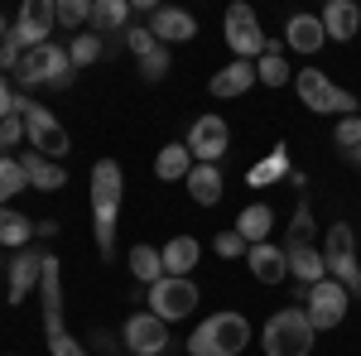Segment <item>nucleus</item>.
Wrapping results in <instances>:
<instances>
[{"mask_svg": "<svg viewBox=\"0 0 361 356\" xmlns=\"http://www.w3.org/2000/svg\"><path fill=\"white\" fill-rule=\"evenodd\" d=\"M116 212H121V164L102 159L92 168V231L102 260H116Z\"/></svg>", "mask_w": 361, "mask_h": 356, "instance_id": "1", "label": "nucleus"}, {"mask_svg": "<svg viewBox=\"0 0 361 356\" xmlns=\"http://www.w3.org/2000/svg\"><path fill=\"white\" fill-rule=\"evenodd\" d=\"M39 299H44V337L54 356H87V347L68 332L63 323V279H58V260L44 255V279H39Z\"/></svg>", "mask_w": 361, "mask_h": 356, "instance_id": "2", "label": "nucleus"}, {"mask_svg": "<svg viewBox=\"0 0 361 356\" xmlns=\"http://www.w3.org/2000/svg\"><path fill=\"white\" fill-rule=\"evenodd\" d=\"M246 342H250V318L222 308L188 337V356H236V352H246Z\"/></svg>", "mask_w": 361, "mask_h": 356, "instance_id": "3", "label": "nucleus"}, {"mask_svg": "<svg viewBox=\"0 0 361 356\" xmlns=\"http://www.w3.org/2000/svg\"><path fill=\"white\" fill-rule=\"evenodd\" d=\"M15 116L25 121V135L29 145L44 154V159H54V164H63V154H73V140H68V130L58 125V116L49 106H39L34 97H25V92H15Z\"/></svg>", "mask_w": 361, "mask_h": 356, "instance_id": "4", "label": "nucleus"}, {"mask_svg": "<svg viewBox=\"0 0 361 356\" xmlns=\"http://www.w3.org/2000/svg\"><path fill=\"white\" fill-rule=\"evenodd\" d=\"M260 347H265V356H308V347H313L308 313L304 308H279L260 332Z\"/></svg>", "mask_w": 361, "mask_h": 356, "instance_id": "5", "label": "nucleus"}, {"mask_svg": "<svg viewBox=\"0 0 361 356\" xmlns=\"http://www.w3.org/2000/svg\"><path fill=\"white\" fill-rule=\"evenodd\" d=\"M323 265L347 294H361V260H357V231L347 221H333L323 236Z\"/></svg>", "mask_w": 361, "mask_h": 356, "instance_id": "6", "label": "nucleus"}, {"mask_svg": "<svg viewBox=\"0 0 361 356\" xmlns=\"http://www.w3.org/2000/svg\"><path fill=\"white\" fill-rule=\"evenodd\" d=\"M15 78H20V87H68L73 82V58H68L63 44L49 39L44 49H29V54L20 58Z\"/></svg>", "mask_w": 361, "mask_h": 356, "instance_id": "7", "label": "nucleus"}, {"mask_svg": "<svg viewBox=\"0 0 361 356\" xmlns=\"http://www.w3.org/2000/svg\"><path fill=\"white\" fill-rule=\"evenodd\" d=\"M294 82H299V97H304L308 111H318V116H357L361 111V97L352 92H342L333 78H323L318 68H304V73H294Z\"/></svg>", "mask_w": 361, "mask_h": 356, "instance_id": "8", "label": "nucleus"}, {"mask_svg": "<svg viewBox=\"0 0 361 356\" xmlns=\"http://www.w3.org/2000/svg\"><path fill=\"white\" fill-rule=\"evenodd\" d=\"M226 44H231V54L241 58V63H260L265 58L270 39H265V29H260L250 5H231L226 10Z\"/></svg>", "mask_w": 361, "mask_h": 356, "instance_id": "9", "label": "nucleus"}, {"mask_svg": "<svg viewBox=\"0 0 361 356\" xmlns=\"http://www.w3.org/2000/svg\"><path fill=\"white\" fill-rule=\"evenodd\" d=\"M193 308H197V284L193 279H173V274H164L159 284H149V313H154V318L183 323Z\"/></svg>", "mask_w": 361, "mask_h": 356, "instance_id": "10", "label": "nucleus"}, {"mask_svg": "<svg viewBox=\"0 0 361 356\" xmlns=\"http://www.w3.org/2000/svg\"><path fill=\"white\" fill-rule=\"evenodd\" d=\"M347 289L337 284L333 274L328 279H318V284H308V294H304V303H308V323H313V332H333L342 318H347Z\"/></svg>", "mask_w": 361, "mask_h": 356, "instance_id": "11", "label": "nucleus"}, {"mask_svg": "<svg viewBox=\"0 0 361 356\" xmlns=\"http://www.w3.org/2000/svg\"><path fill=\"white\" fill-rule=\"evenodd\" d=\"M183 145H188L193 164H222L226 145H231V125H226L222 116H197Z\"/></svg>", "mask_w": 361, "mask_h": 356, "instance_id": "12", "label": "nucleus"}, {"mask_svg": "<svg viewBox=\"0 0 361 356\" xmlns=\"http://www.w3.org/2000/svg\"><path fill=\"white\" fill-rule=\"evenodd\" d=\"M121 342H126V352H135V356H159L169 347V323L154 318V313H130L126 328H121Z\"/></svg>", "mask_w": 361, "mask_h": 356, "instance_id": "13", "label": "nucleus"}, {"mask_svg": "<svg viewBox=\"0 0 361 356\" xmlns=\"http://www.w3.org/2000/svg\"><path fill=\"white\" fill-rule=\"evenodd\" d=\"M5 279H10V303H25L34 289H39V279H44V250H15V260H10V270H5Z\"/></svg>", "mask_w": 361, "mask_h": 356, "instance_id": "14", "label": "nucleus"}, {"mask_svg": "<svg viewBox=\"0 0 361 356\" xmlns=\"http://www.w3.org/2000/svg\"><path fill=\"white\" fill-rule=\"evenodd\" d=\"M149 34L159 39V44H188V39H197V20L188 15V10H169V5H159L154 15H149Z\"/></svg>", "mask_w": 361, "mask_h": 356, "instance_id": "15", "label": "nucleus"}, {"mask_svg": "<svg viewBox=\"0 0 361 356\" xmlns=\"http://www.w3.org/2000/svg\"><path fill=\"white\" fill-rule=\"evenodd\" d=\"M284 44L294 49V54H318L323 44H328V29L318 15H289V25H284Z\"/></svg>", "mask_w": 361, "mask_h": 356, "instance_id": "16", "label": "nucleus"}, {"mask_svg": "<svg viewBox=\"0 0 361 356\" xmlns=\"http://www.w3.org/2000/svg\"><path fill=\"white\" fill-rule=\"evenodd\" d=\"M246 270L260 279V284H279L284 274H289V260H284V246H270V241H260V246L246 250Z\"/></svg>", "mask_w": 361, "mask_h": 356, "instance_id": "17", "label": "nucleus"}, {"mask_svg": "<svg viewBox=\"0 0 361 356\" xmlns=\"http://www.w3.org/2000/svg\"><path fill=\"white\" fill-rule=\"evenodd\" d=\"M250 87H255V63H241V58H231L217 78H207V92L222 97V102L226 97H246Z\"/></svg>", "mask_w": 361, "mask_h": 356, "instance_id": "18", "label": "nucleus"}, {"mask_svg": "<svg viewBox=\"0 0 361 356\" xmlns=\"http://www.w3.org/2000/svg\"><path fill=\"white\" fill-rule=\"evenodd\" d=\"M183 183H188V197H193L197 207H217V202H222V188H226L217 164H193V173H188Z\"/></svg>", "mask_w": 361, "mask_h": 356, "instance_id": "19", "label": "nucleus"}, {"mask_svg": "<svg viewBox=\"0 0 361 356\" xmlns=\"http://www.w3.org/2000/svg\"><path fill=\"white\" fill-rule=\"evenodd\" d=\"M20 168H25V178H29V188H39V192H54L68 183V168L54 164V159H44L39 149L34 154H20Z\"/></svg>", "mask_w": 361, "mask_h": 356, "instance_id": "20", "label": "nucleus"}, {"mask_svg": "<svg viewBox=\"0 0 361 356\" xmlns=\"http://www.w3.org/2000/svg\"><path fill=\"white\" fill-rule=\"evenodd\" d=\"M270 231H275V207H270V202H250V207H241V217H236V236H241L246 246H260Z\"/></svg>", "mask_w": 361, "mask_h": 356, "instance_id": "21", "label": "nucleus"}, {"mask_svg": "<svg viewBox=\"0 0 361 356\" xmlns=\"http://www.w3.org/2000/svg\"><path fill=\"white\" fill-rule=\"evenodd\" d=\"M318 20L328 29V39H352L361 29V5H352V0H328Z\"/></svg>", "mask_w": 361, "mask_h": 356, "instance_id": "22", "label": "nucleus"}, {"mask_svg": "<svg viewBox=\"0 0 361 356\" xmlns=\"http://www.w3.org/2000/svg\"><path fill=\"white\" fill-rule=\"evenodd\" d=\"M284 260H289V274L299 279V284H318V279H328V265H323V250L318 246H289L284 250Z\"/></svg>", "mask_w": 361, "mask_h": 356, "instance_id": "23", "label": "nucleus"}, {"mask_svg": "<svg viewBox=\"0 0 361 356\" xmlns=\"http://www.w3.org/2000/svg\"><path fill=\"white\" fill-rule=\"evenodd\" d=\"M197 255H202V246H197L193 236H173V241L159 250V260H164V274H173V279H188V270L197 265Z\"/></svg>", "mask_w": 361, "mask_h": 356, "instance_id": "24", "label": "nucleus"}, {"mask_svg": "<svg viewBox=\"0 0 361 356\" xmlns=\"http://www.w3.org/2000/svg\"><path fill=\"white\" fill-rule=\"evenodd\" d=\"M284 173H289V145L279 140V145L265 154V159H260V164L246 168V183H250V188H270L275 178H284Z\"/></svg>", "mask_w": 361, "mask_h": 356, "instance_id": "25", "label": "nucleus"}, {"mask_svg": "<svg viewBox=\"0 0 361 356\" xmlns=\"http://www.w3.org/2000/svg\"><path fill=\"white\" fill-rule=\"evenodd\" d=\"M29 236H39V221H29L25 212H15V207H0V246L25 250Z\"/></svg>", "mask_w": 361, "mask_h": 356, "instance_id": "26", "label": "nucleus"}, {"mask_svg": "<svg viewBox=\"0 0 361 356\" xmlns=\"http://www.w3.org/2000/svg\"><path fill=\"white\" fill-rule=\"evenodd\" d=\"M188 173H193V154H188V145H164V149L154 154V178L173 183V178H188Z\"/></svg>", "mask_w": 361, "mask_h": 356, "instance_id": "27", "label": "nucleus"}, {"mask_svg": "<svg viewBox=\"0 0 361 356\" xmlns=\"http://www.w3.org/2000/svg\"><path fill=\"white\" fill-rule=\"evenodd\" d=\"M130 20V0H92V34H121Z\"/></svg>", "mask_w": 361, "mask_h": 356, "instance_id": "28", "label": "nucleus"}, {"mask_svg": "<svg viewBox=\"0 0 361 356\" xmlns=\"http://www.w3.org/2000/svg\"><path fill=\"white\" fill-rule=\"evenodd\" d=\"M289 78H294V73H289V63H284V49H279V44H270V49H265V58L255 63V82H265V87H284Z\"/></svg>", "mask_w": 361, "mask_h": 356, "instance_id": "29", "label": "nucleus"}, {"mask_svg": "<svg viewBox=\"0 0 361 356\" xmlns=\"http://www.w3.org/2000/svg\"><path fill=\"white\" fill-rule=\"evenodd\" d=\"M130 274H135L140 284H159V279H164V260H159V250H154V246H135V250H130Z\"/></svg>", "mask_w": 361, "mask_h": 356, "instance_id": "30", "label": "nucleus"}, {"mask_svg": "<svg viewBox=\"0 0 361 356\" xmlns=\"http://www.w3.org/2000/svg\"><path fill=\"white\" fill-rule=\"evenodd\" d=\"M25 188H29V178H25V168H20V159L15 154H0V207H10V197L25 192Z\"/></svg>", "mask_w": 361, "mask_h": 356, "instance_id": "31", "label": "nucleus"}, {"mask_svg": "<svg viewBox=\"0 0 361 356\" xmlns=\"http://www.w3.org/2000/svg\"><path fill=\"white\" fill-rule=\"evenodd\" d=\"M102 54H106L102 34H73V44H68V58H73V68H87V63H97Z\"/></svg>", "mask_w": 361, "mask_h": 356, "instance_id": "32", "label": "nucleus"}, {"mask_svg": "<svg viewBox=\"0 0 361 356\" xmlns=\"http://www.w3.org/2000/svg\"><path fill=\"white\" fill-rule=\"evenodd\" d=\"M313 212H308V202H299L294 207V217H289V236H284V250L289 246H313Z\"/></svg>", "mask_w": 361, "mask_h": 356, "instance_id": "33", "label": "nucleus"}, {"mask_svg": "<svg viewBox=\"0 0 361 356\" xmlns=\"http://www.w3.org/2000/svg\"><path fill=\"white\" fill-rule=\"evenodd\" d=\"M54 20H58V25H68V29L87 25V20H92V0H58Z\"/></svg>", "mask_w": 361, "mask_h": 356, "instance_id": "34", "label": "nucleus"}, {"mask_svg": "<svg viewBox=\"0 0 361 356\" xmlns=\"http://www.w3.org/2000/svg\"><path fill=\"white\" fill-rule=\"evenodd\" d=\"M116 39H121V44H126V49H130L135 58H145V54H154V49H159V39H154V34H149L145 25H130V29H121Z\"/></svg>", "mask_w": 361, "mask_h": 356, "instance_id": "35", "label": "nucleus"}, {"mask_svg": "<svg viewBox=\"0 0 361 356\" xmlns=\"http://www.w3.org/2000/svg\"><path fill=\"white\" fill-rule=\"evenodd\" d=\"M333 140H337V149H361V116H342L337 121V130H333Z\"/></svg>", "mask_w": 361, "mask_h": 356, "instance_id": "36", "label": "nucleus"}, {"mask_svg": "<svg viewBox=\"0 0 361 356\" xmlns=\"http://www.w3.org/2000/svg\"><path fill=\"white\" fill-rule=\"evenodd\" d=\"M140 78H145V82H159V78H169V49H164V44H159L154 54L140 58Z\"/></svg>", "mask_w": 361, "mask_h": 356, "instance_id": "37", "label": "nucleus"}, {"mask_svg": "<svg viewBox=\"0 0 361 356\" xmlns=\"http://www.w3.org/2000/svg\"><path fill=\"white\" fill-rule=\"evenodd\" d=\"M20 140H25V121H20V116H10V121L0 125V154L20 149Z\"/></svg>", "mask_w": 361, "mask_h": 356, "instance_id": "38", "label": "nucleus"}, {"mask_svg": "<svg viewBox=\"0 0 361 356\" xmlns=\"http://www.w3.org/2000/svg\"><path fill=\"white\" fill-rule=\"evenodd\" d=\"M212 250H217L222 260H236V255H246V241H241L236 231H222V236L212 241Z\"/></svg>", "mask_w": 361, "mask_h": 356, "instance_id": "39", "label": "nucleus"}, {"mask_svg": "<svg viewBox=\"0 0 361 356\" xmlns=\"http://www.w3.org/2000/svg\"><path fill=\"white\" fill-rule=\"evenodd\" d=\"M10 116H15V92H10V82L0 78V125H5Z\"/></svg>", "mask_w": 361, "mask_h": 356, "instance_id": "40", "label": "nucleus"}, {"mask_svg": "<svg viewBox=\"0 0 361 356\" xmlns=\"http://www.w3.org/2000/svg\"><path fill=\"white\" fill-rule=\"evenodd\" d=\"M5 34H10V20H5V15H0V39H5Z\"/></svg>", "mask_w": 361, "mask_h": 356, "instance_id": "41", "label": "nucleus"}, {"mask_svg": "<svg viewBox=\"0 0 361 356\" xmlns=\"http://www.w3.org/2000/svg\"><path fill=\"white\" fill-rule=\"evenodd\" d=\"M352 164H361V149H352Z\"/></svg>", "mask_w": 361, "mask_h": 356, "instance_id": "42", "label": "nucleus"}, {"mask_svg": "<svg viewBox=\"0 0 361 356\" xmlns=\"http://www.w3.org/2000/svg\"><path fill=\"white\" fill-rule=\"evenodd\" d=\"M159 356H169V352H159Z\"/></svg>", "mask_w": 361, "mask_h": 356, "instance_id": "43", "label": "nucleus"}]
</instances>
